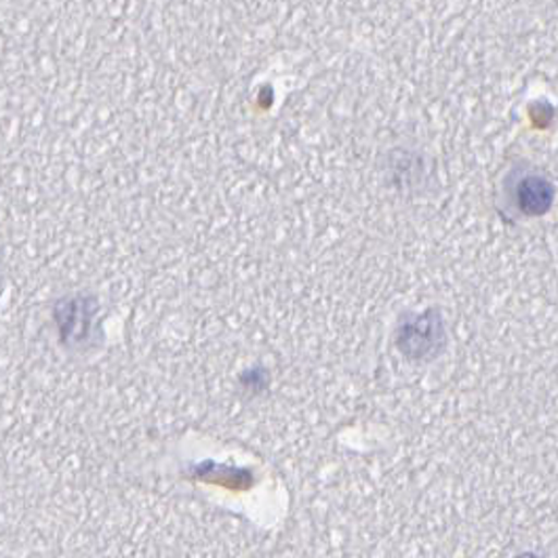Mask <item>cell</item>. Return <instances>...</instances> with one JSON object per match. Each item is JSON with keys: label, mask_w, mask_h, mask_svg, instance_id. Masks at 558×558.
<instances>
[{"label": "cell", "mask_w": 558, "mask_h": 558, "mask_svg": "<svg viewBox=\"0 0 558 558\" xmlns=\"http://www.w3.org/2000/svg\"><path fill=\"white\" fill-rule=\"evenodd\" d=\"M557 190L539 171L517 169L506 184V203L521 218H539L550 211Z\"/></svg>", "instance_id": "6da1fadb"}]
</instances>
